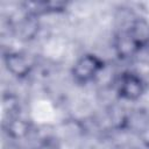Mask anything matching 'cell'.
Returning a JSON list of instances; mask_svg holds the SVG:
<instances>
[{
    "label": "cell",
    "instance_id": "cell-1",
    "mask_svg": "<svg viewBox=\"0 0 149 149\" xmlns=\"http://www.w3.org/2000/svg\"><path fill=\"white\" fill-rule=\"evenodd\" d=\"M104 61L94 54H85L80 56L71 69L72 79L80 85H86L93 81L104 70Z\"/></svg>",
    "mask_w": 149,
    "mask_h": 149
},
{
    "label": "cell",
    "instance_id": "cell-8",
    "mask_svg": "<svg viewBox=\"0 0 149 149\" xmlns=\"http://www.w3.org/2000/svg\"><path fill=\"white\" fill-rule=\"evenodd\" d=\"M14 33L24 41L34 38L38 33V20L37 16L31 15L29 13H24V15L19 20V22L13 27Z\"/></svg>",
    "mask_w": 149,
    "mask_h": 149
},
{
    "label": "cell",
    "instance_id": "cell-5",
    "mask_svg": "<svg viewBox=\"0 0 149 149\" xmlns=\"http://www.w3.org/2000/svg\"><path fill=\"white\" fill-rule=\"evenodd\" d=\"M113 48H114V51H115V55L118 56V58H120L122 61L130 59L137 52L141 51L137 48V45L134 43V41L132 40L127 29L119 31L115 35L114 42H113Z\"/></svg>",
    "mask_w": 149,
    "mask_h": 149
},
{
    "label": "cell",
    "instance_id": "cell-9",
    "mask_svg": "<svg viewBox=\"0 0 149 149\" xmlns=\"http://www.w3.org/2000/svg\"><path fill=\"white\" fill-rule=\"evenodd\" d=\"M30 130V123L27 119L22 118L20 114L8 118L5 121V132L8 136L13 139L24 137Z\"/></svg>",
    "mask_w": 149,
    "mask_h": 149
},
{
    "label": "cell",
    "instance_id": "cell-11",
    "mask_svg": "<svg viewBox=\"0 0 149 149\" xmlns=\"http://www.w3.org/2000/svg\"><path fill=\"white\" fill-rule=\"evenodd\" d=\"M133 149H149V141H141L135 147H133Z\"/></svg>",
    "mask_w": 149,
    "mask_h": 149
},
{
    "label": "cell",
    "instance_id": "cell-6",
    "mask_svg": "<svg viewBox=\"0 0 149 149\" xmlns=\"http://www.w3.org/2000/svg\"><path fill=\"white\" fill-rule=\"evenodd\" d=\"M127 31L140 50L147 48L149 43V21L143 17H136L132 20Z\"/></svg>",
    "mask_w": 149,
    "mask_h": 149
},
{
    "label": "cell",
    "instance_id": "cell-12",
    "mask_svg": "<svg viewBox=\"0 0 149 149\" xmlns=\"http://www.w3.org/2000/svg\"><path fill=\"white\" fill-rule=\"evenodd\" d=\"M146 50L149 52V43H148V45H147V48H146Z\"/></svg>",
    "mask_w": 149,
    "mask_h": 149
},
{
    "label": "cell",
    "instance_id": "cell-4",
    "mask_svg": "<svg viewBox=\"0 0 149 149\" xmlns=\"http://www.w3.org/2000/svg\"><path fill=\"white\" fill-rule=\"evenodd\" d=\"M120 129L135 135H141L149 129V113L143 108H135L126 112Z\"/></svg>",
    "mask_w": 149,
    "mask_h": 149
},
{
    "label": "cell",
    "instance_id": "cell-7",
    "mask_svg": "<svg viewBox=\"0 0 149 149\" xmlns=\"http://www.w3.org/2000/svg\"><path fill=\"white\" fill-rule=\"evenodd\" d=\"M68 8V2L63 1H37L26 3V13H29L35 16L45 15V14H56L65 12Z\"/></svg>",
    "mask_w": 149,
    "mask_h": 149
},
{
    "label": "cell",
    "instance_id": "cell-3",
    "mask_svg": "<svg viewBox=\"0 0 149 149\" xmlns=\"http://www.w3.org/2000/svg\"><path fill=\"white\" fill-rule=\"evenodd\" d=\"M3 63L7 71L19 79L27 78L33 70V64L29 58L20 51H8L5 54Z\"/></svg>",
    "mask_w": 149,
    "mask_h": 149
},
{
    "label": "cell",
    "instance_id": "cell-2",
    "mask_svg": "<svg viewBox=\"0 0 149 149\" xmlns=\"http://www.w3.org/2000/svg\"><path fill=\"white\" fill-rule=\"evenodd\" d=\"M146 92L144 80L133 71H125L120 74L116 83V93L120 99L136 101Z\"/></svg>",
    "mask_w": 149,
    "mask_h": 149
},
{
    "label": "cell",
    "instance_id": "cell-10",
    "mask_svg": "<svg viewBox=\"0 0 149 149\" xmlns=\"http://www.w3.org/2000/svg\"><path fill=\"white\" fill-rule=\"evenodd\" d=\"M37 149H59V143L54 137H47L40 143Z\"/></svg>",
    "mask_w": 149,
    "mask_h": 149
}]
</instances>
